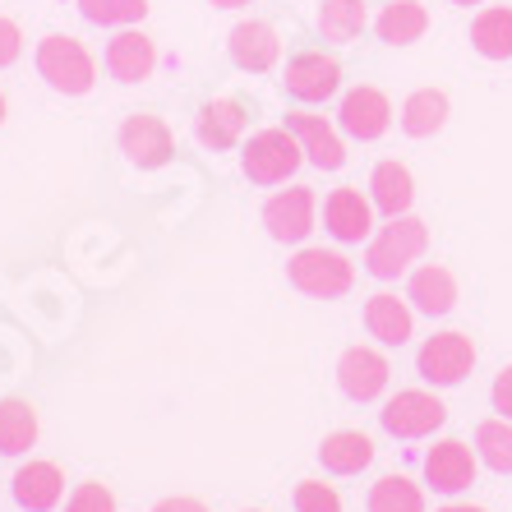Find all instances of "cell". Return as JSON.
Listing matches in <instances>:
<instances>
[{
    "label": "cell",
    "mask_w": 512,
    "mask_h": 512,
    "mask_svg": "<svg viewBox=\"0 0 512 512\" xmlns=\"http://www.w3.org/2000/svg\"><path fill=\"white\" fill-rule=\"evenodd\" d=\"M425 250H429L425 217L416 213L388 217V227H379L365 240V273L379 277V282H397L402 273H411V263H420Z\"/></svg>",
    "instance_id": "obj_1"
},
{
    "label": "cell",
    "mask_w": 512,
    "mask_h": 512,
    "mask_svg": "<svg viewBox=\"0 0 512 512\" xmlns=\"http://www.w3.org/2000/svg\"><path fill=\"white\" fill-rule=\"evenodd\" d=\"M37 74L47 79V88L65 97H84L97 88V56L70 33H47L33 51Z\"/></svg>",
    "instance_id": "obj_2"
},
{
    "label": "cell",
    "mask_w": 512,
    "mask_h": 512,
    "mask_svg": "<svg viewBox=\"0 0 512 512\" xmlns=\"http://www.w3.org/2000/svg\"><path fill=\"white\" fill-rule=\"evenodd\" d=\"M286 282L310 300H342L356 286V263L342 250H323V245H300L286 259Z\"/></svg>",
    "instance_id": "obj_3"
},
{
    "label": "cell",
    "mask_w": 512,
    "mask_h": 512,
    "mask_svg": "<svg viewBox=\"0 0 512 512\" xmlns=\"http://www.w3.org/2000/svg\"><path fill=\"white\" fill-rule=\"evenodd\" d=\"M300 167H305V148L286 125H268L240 143V171L254 185H286Z\"/></svg>",
    "instance_id": "obj_4"
},
{
    "label": "cell",
    "mask_w": 512,
    "mask_h": 512,
    "mask_svg": "<svg viewBox=\"0 0 512 512\" xmlns=\"http://www.w3.org/2000/svg\"><path fill=\"white\" fill-rule=\"evenodd\" d=\"M282 93L300 107H323V102H333L342 93V60L333 51H296V56L286 60L282 70Z\"/></svg>",
    "instance_id": "obj_5"
},
{
    "label": "cell",
    "mask_w": 512,
    "mask_h": 512,
    "mask_svg": "<svg viewBox=\"0 0 512 512\" xmlns=\"http://www.w3.org/2000/svg\"><path fill=\"white\" fill-rule=\"evenodd\" d=\"M471 370H476V342L462 328H443V333L425 337L416 351V374L434 388H457Z\"/></svg>",
    "instance_id": "obj_6"
},
{
    "label": "cell",
    "mask_w": 512,
    "mask_h": 512,
    "mask_svg": "<svg viewBox=\"0 0 512 512\" xmlns=\"http://www.w3.org/2000/svg\"><path fill=\"white\" fill-rule=\"evenodd\" d=\"M379 425L393 434V439H429L448 425V406L439 402L425 388H402L397 397H388L379 411Z\"/></svg>",
    "instance_id": "obj_7"
},
{
    "label": "cell",
    "mask_w": 512,
    "mask_h": 512,
    "mask_svg": "<svg viewBox=\"0 0 512 512\" xmlns=\"http://www.w3.org/2000/svg\"><path fill=\"white\" fill-rule=\"evenodd\" d=\"M319 222V194L310 185H291V190H277L273 199L263 203V227L277 245H305Z\"/></svg>",
    "instance_id": "obj_8"
},
{
    "label": "cell",
    "mask_w": 512,
    "mask_h": 512,
    "mask_svg": "<svg viewBox=\"0 0 512 512\" xmlns=\"http://www.w3.org/2000/svg\"><path fill=\"white\" fill-rule=\"evenodd\" d=\"M120 153L130 157L139 171H162L176 157V139H171V125L162 116H153V111H134V116H125V125H120Z\"/></svg>",
    "instance_id": "obj_9"
},
{
    "label": "cell",
    "mask_w": 512,
    "mask_h": 512,
    "mask_svg": "<svg viewBox=\"0 0 512 512\" xmlns=\"http://www.w3.org/2000/svg\"><path fill=\"white\" fill-rule=\"evenodd\" d=\"M388 379H393V365L379 346H346L342 360H337V388L351 402H379L388 393Z\"/></svg>",
    "instance_id": "obj_10"
},
{
    "label": "cell",
    "mask_w": 512,
    "mask_h": 512,
    "mask_svg": "<svg viewBox=\"0 0 512 512\" xmlns=\"http://www.w3.org/2000/svg\"><path fill=\"white\" fill-rule=\"evenodd\" d=\"M476 471H480V457L471 443L462 439H439L434 448L425 453V485L443 499H457L466 489L476 485Z\"/></svg>",
    "instance_id": "obj_11"
},
{
    "label": "cell",
    "mask_w": 512,
    "mask_h": 512,
    "mask_svg": "<svg viewBox=\"0 0 512 512\" xmlns=\"http://www.w3.org/2000/svg\"><path fill=\"white\" fill-rule=\"evenodd\" d=\"M337 125H342V134H351V139L374 143L393 130V102H388V93L374 84L346 88L342 107H337Z\"/></svg>",
    "instance_id": "obj_12"
},
{
    "label": "cell",
    "mask_w": 512,
    "mask_h": 512,
    "mask_svg": "<svg viewBox=\"0 0 512 512\" xmlns=\"http://www.w3.org/2000/svg\"><path fill=\"white\" fill-rule=\"evenodd\" d=\"M374 199L356 185H337L328 199H323V231L337 240V245H360V240L374 236Z\"/></svg>",
    "instance_id": "obj_13"
},
{
    "label": "cell",
    "mask_w": 512,
    "mask_h": 512,
    "mask_svg": "<svg viewBox=\"0 0 512 512\" xmlns=\"http://www.w3.org/2000/svg\"><path fill=\"white\" fill-rule=\"evenodd\" d=\"M282 125L300 139V148H305V162H310V167H319V171H342L346 167V143H342V134H337V125L328 116L296 107V111H286Z\"/></svg>",
    "instance_id": "obj_14"
},
{
    "label": "cell",
    "mask_w": 512,
    "mask_h": 512,
    "mask_svg": "<svg viewBox=\"0 0 512 512\" xmlns=\"http://www.w3.org/2000/svg\"><path fill=\"white\" fill-rule=\"evenodd\" d=\"M102 65L116 84H143L157 70V42L143 28H116V37L102 51Z\"/></svg>",
    "instance_id": "obj_15"
},
{
    "label": "cell",
    "mask_w": 512,
    "mask_h": 512,
    "mask_svg": "<svg viewBox=\"0 0 512 512\" xmlns=\"http://www.w3.org/2000/svg\"><path fill=\"white\" fill-rule=\"evenodd\" d=\"M227 56L245 74H268L277 65V56H282V37H277L273 24H263V19H240L227 33Z\"/></svg>",
    "instance_id": "obj_16"
},
{
    "label": "cell",
    "mask_w": 512,
    "mask_h": 512,
    "mask_svg": "<svg viewBox=\"0 0 512 512\" xmlns=\"http://www.w3.org/2000/svg\"><path fill=\"white\" fill-rule=\"evenodd\" d=\"M245 130H250V111L240 97H213L199 107V120H194V134H199L203 148L213 153H227V148H240L245 143Z\"/></svg>",
    "instance_id": "obj_17"
},
{
    "label": "cell",
    "mask_w": 512,
    "mask_h": 512,
    "mask_svg": "<svg viewBox=\"0 0 512 512\" xmlns=\"http://www.w3.org/2000/svg\"><path fill=\"white\" fill-rule=\"evenodd\" d=\"M365 333L379 346H406L416 337V310L406 296L393 291H379V296L365 300Z\"/></svg>",
    "instance_id": "obj_18"
},
{
    "label": "cell",
    "mask_w": 512,
    "mask_h": 512,
    "mask_svg": "<svg viewBox=\"0 0 512 512\" xmlns=\"http://www.w3.org/2000/svg\"><path fill=\"white\" fill-rule=\"evenodd\" d=\"M10 494L28 512H51L65 499V471L56 462H24L10 480Z\"/></svg>",
    "instance_id": "obj_19"
},
{
    "label": "cell",
    "mask_w": 512,
    "mask_h": 512,
    "mask_svg": "<svg viewBox=\"0 0 512 512\" xmlns=\"http://www.w3.org/2000/svg\"><path fill=\"white\" fill-rule=\"evenodd\" d=\"M406 300H411V310L425 314V319H443V314L457 310V277L453 268H443V263H425L411 273L406 282Z\"/></svg>",
    "instance_id": "obj_20"
},
{
    "label": "cell",
    "mask_w": 512,
    "mask_h": 512,
    "mask_svg": "<svg viewBox=\"0 0 512 512\" xmlns=\"http://www.w3.org/2000/svg\"><path fill=\"white\" fill-rule=\"evenodd\" d=\"M370 199L383 217L411 213V203H416V176H411V167L397 162V157L379 162V167L370 171Z\"/></svg>",
    "instance_id": "obj_21"
},
{
    "label": "cell",
    "mask_w": 512,
    "mask_h": 512,
    "mask_svg": "<svg viewBox=\"0 0 512 512\" xmlns=\"http://www.w3.org/2000/svg\"><path fill=\"white\" fill-rule=\"evenodd\" d=\"M448 116H453V102H448L443 88H416V93H406L397 120H402L406 139H434L448 125Z\"/></svg>",
    "instance_id": "obj_22"
},
{
    "label": "cell",
    "mask_w": 512,
    "mask_h": 512,
    "mask_svg": "<svg viewBox=\"0 0 512 512\" xmlns=\"http://www.w3.org/2000/svg\"><path fill=\"white\" fill-rule=\"evenodd\" d=\"M319 462L328 476H360L374 462V439L360 429H333L319 443Z\"/></svg>",
    "instance_id": "obj_23"
},
{
    "label": "cell",
    "mask_w": 512,
    "mask_h": 512,
    "mask_svg": "<svg viewBox=\"0 0 512 512\" xmlns=\"http://www.w3.org/2000/svg\"><path fill=\"white\" fill-rule=\"evenodd\" d=\"M471 51L480 60H512V5H480L471 19Z\"/></svg>",
    "instance_id": "obj_24"
},
{
    "label": "cell",
    "mask_w": 512,
    "mask_h": 512,
    "mask_svg": "<svg viewBox=\"0 0 512 512\" xmlns=\"http://www.w3.org/2000/svg\"><path fill=\"white\" fill-rule=\"evenodd\" d=\"M374 33H379V42H388V47H411V42H420V37L429 33V10L420 0H393V5L379 10Z\"/></svg>",
    "instance_id": "obj_25"
},
{
    "label": "cell",
    "mask_w": 512,
    "mask_h": 512,
    "mask_svg": "<svg viewBox=\"0 0 512 512\" xmlns=\"http://www.w3.org/2000/svg\"><path fill=\"white\" fill-rule=\"evenodd\" d=\"M37 448V406L24 397L0 402V457H24Z\"/></svg>",
    "instance_id": "obj_26"
},
{
    "label": "cell",
    "mask_w": 512,
    "mask_h": 512,
    "mask_svg": "<svg viewBox=\"0 0 512 512\" xmlns=\"http://www.w3.org/2000/svg\"><path fill=\"white\" fill-rule=\"evenodd\" d=\"M319 37L323 42H337V47H346V42H356L360 33H365V24H370V10H365V0H323L319 5Z\"/></svg>",
    "instance_id": "obj_27"
},
{
    "label": "cell",
    "mask_w": 512,
    "mask_h": 512,
    "mask_svg": "<svg viewBox=\"0 0 512 512\" xmlns=\"http://www.w3.org/2000/svg\"><path fill=\"white\" fill-rule=\"evenodd\" d=\"M365 512H425V489L411 476H383L370 489Z\"/></svg>",
    "instance_id": "obj_28"
},
{
    "label": "cell",
    "mask_w": 512,
    "mask_h": 512,
    "mask_svg": "<svg viewBox=\"0 0 512 512\" xmlns=\"http://www.w3.org/2000/svg\"><path fill=\"white\" fill-rule=\"evenodd\" d=\"M476 457L499 471V476H512V420L494 416V420H480L476 425Z\"/></svg>",
    "instance_id": "obj_29"
},
{
    "label": "cell",
    "mask_w": 512,
    "mask_h": 512,
    "mask_svg": "<svg viewBox=\"0 0 512 512\" xmlns=\"http://www.w3.org/2000/svg\"><path fill=\"white\" fill-rule=\"evenodd\" d=\"M79 14L97 28H139L148 19V0H79Z\"/></svg>",
    "instance_id": "obj_30"
},
{
    "label": "cell",
    "mask_w": 512,
    "mask_h": 512,
    "mask_svg": "<svg viewBox=\"0 0 512 512\" xmlns=\"http://www.w3.org/2000/svg\"><path fill=\"white\" fill-rule=\"evenodd\" d=\"M291 508L296 512H342V494L323 480H300L296 494H291Z\"/></svg>",
    "instance_id": "obj_31"
},
{
    "label": "cell",
    "mask_w": 512,
    "mask_h": 512,
    "mask_svg": "<svg viewBox=\"0 0 512 512\" xmlns=\"http://www.w3.org/2000/svg\"><path fill=\"white\" fill-rule=\"evenodd\" d=\"M65 512H116V494L102 480H84L74 485V494L65 499Z\"/></svg>",
    "instance_id": "obj_32"
},
{
    "label": "cell",
    "mask_w": 512,
    "mask_h": 512,
    "mask_svg": "<svg viewBox=\"0 0 512 512\" xmlns=\"http://www.w3.org/2000/svg\"><path fill=\"white\" fill-rule=\"evenodd\" d=\"M19 56H24V33H19V24H14V19H5V14H0V70H10Z\"/></svg>",
    "instance_id": "obj_33"
},
{
    "label": "cell",
    "mask_w": 512,
    "mask_h": 512,
    "mask_svg": "<svg viewBox=\"0 0 512 512\" xmlns=\"http://www.w3.org/2000/svg\"><path fill=\"white\" fill-rule=\"evenodd\" d=\"M489 402H494V411H499L503 420H512V365H503V370L494 374V388H489Z\"/></svg>",
    "instance_id": "obj_34"
},
{
    "label": "cell",
    "mask_w": 512,
    "mask_h": 512,
    "mask_svg": "<svg viewBox=\"0 0 512 512\" xmlns=\"http://www.w3.org/2000/svg\"><path fill=\"white\" fill-rule=\"evenodd\" d=\"M153 512H208V503L190 499V494H171V499H157Z\"/></svg>",
    "instance_id": "obj_35"
},
{
    "label": "cell",
    "mask_w": 512,
    "mask_h": 512,
    "mask_svg": "<svg viewBox=\"0 0 512 512\" xmlns=\"http://www.w3.org/2000/svg\"><path fill=\"white\" fill-rule=\"evenodd\" d=\"M439 512H489V508H480V503H448V508H439Z\"/></svg>",
    "instance_id": "obj_36"
},
{
    "label": "cell",
    "mask_w": 512,
    "mask_h": 512,
    "mask_svg": "<svg viewBox=\"0 0 512 512\" xmlns=\"http://www.w3.org/2000/svg\"><path fill=\"white\" fill-rule=\"evenodd\" d=\"M213 10H240V5H250V0H208Z\"/></svg>",
    "instance_id": "obj_37"
},
{
    "label": "cell",
    "mask_w": 512,
    "mask_h": 512,
    "mask_svg": "<svg viewBox=\"0 0 512 512\" xmlns=\"http://www.w3.org/2000/svg\"><path fill=\"white\" fill-rule=\"evenodd\" d=\"M5 116H10V102H5V93H0V125H5Z\"/></svg>",
    "instance_id": "obj_38"
},
{
    "label": "cell",
    "mask_w": 512,
    "mask_h": 512,
    "mask_svg": "<svg viewBox=\"0 0 512 512\" xmlns=\"http://www.w3.org/2000/svg\"><path fill=\"white\" fill-rule=\"evenodd\" d=\"M453 5H466V10H471V5H485V0H453Z\"/></svg>",
    "instance_id": "obj_39"
},
{
    "label": "cell",
    "mask_w": 512,
    "mask_h": 512,
    "mask_svg": "<svg viewBox=\"0 0 512 512\" xmlns=\"http://www.w3.org/2000/svg\"><path fill=\"white\" fill-rule=\"evenodd\" d=\"M245 512H259V508H245Z\"/></svg>",
    "instance_id": "obj_40"
}]
</instances>
